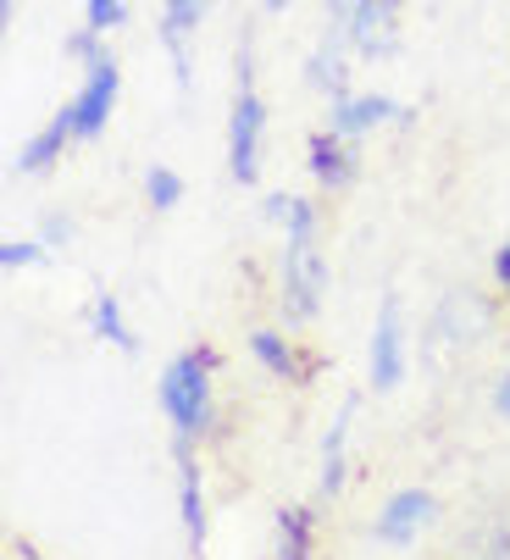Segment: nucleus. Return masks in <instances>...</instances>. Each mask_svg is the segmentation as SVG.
<instances>
[{
  "mask_svg": "<svg viewBox=\"0 0 510 560\" xmlns=\"http://www.w3.org/2000/svg\"><path fill=\"white\" fill-rule=\"evenodd\" d=\"M233 117H228V173L233 184H255L262 178V133H267V101L255 90V39L239 34V56H233Z\"/></svg>",
  "mask_w": 510,
  "mask_h": 560,
  "instance_id": "obj_1",
  "label": "nucleus"
},
{
  "mask_svg": "<svg viewBox=\"0 0 510 560\" xmlns=\"http://www.w3.org/2000/svg\"><path fill=\"white\" fill-rule=\"evenodd\" d=\"M211 366H217V350L200 345V350H184L161 372V411L173 417L184 444L211 428Z\"/></svg>",
  "mask_w": 510,
  "mask_h": 560,
  "instance_id": "obj_2",
  "label": "nucleus"
},
{
  "mask_svg": "<svg viewBox=\"0 0 510 560\" xmlns=\"http://www.w3.org/2000/svg\"><path fill=\"white\" fill-rule=\"evenodd\" d=\"M327 294V256L311 238H283V311L294 323H311Z\"/></svg>",
  "mask_w": 510,
  "mask_h": 560,
  "instance_id": "obj_3",
  "label": "nucleus"
},
{
  "mask_svg": "<svg viewBox=\"0 0 510 560\" xmlns=\"http://www.w3.org/2000/svg\"><path fill=\"white\" fill-rule=\"evenodd\" d=\"M117 90H123V72H117V56L106 50L95 67H83V90L61 106L78 139L106 133V122H112V112H117Z\"/></svg>",
  "mask_w": 510,
  "mask_h": 560,
  "instance_id": "obj_4",
  "label": "nucleus"
},
{
  "mask_svg": "<svg viewBox=\"0 0 510 560\" xmlns=\"http://www.w3.org/2000/svg\"><path fill=\"white\" fill-rule=\"evenodd\" d=\"M367 377H372L378 394L399 388V377H405V328H399V300L394 294H383V305H378L372 350H367Z\"/></svg>",
  "mask_w": 510,
  "mask_h": 560,
  "instance_id": "obj_5",
  "label": "nucleus"
},
{
  "mask_svg": "<svg viewBox=\"0 0 510 560\" xmlns=\"http://www.w3.org/2000/svg\"><path fill=\"white\" fill-rule=\"evenodd\" d=\"M399 7L405 0H356L350 18H345V39L361 50V56H389L399 45Z\"/></svg>",
  "mask_w": 510,
  "mask_h": 560,
  "instance_id": "obj_6",
  "label": "nucleus"
},
{
  "mask_svg": "<svg viewBox=\"0 0 510 560\" xmlns=\"http://www.w3.org/2000/svg\"><path fill=\"white\" fill-rule=\"evenodd\" d=\"M305 167H311V178H316L327 195H338V189H350V184L361 178V155L350 150L345 133L322 128V133H311V144H305Z\"/></svg>",
  "mask_w": 510,
  "mask_h": 560,
  "instance_id": "obj_7",
  "label": "nucleus"
},
{
  "mask_svg": "<svg viewBox=\"0 0 510 560\" xmlns=\"http://www.w3.org/2000/svg\"><path fill=\"white\" fill-rule=\"evenodd\" d=\"M217 0H161V45L173 56V84L189 90V34L206 23Z\"/></svg>",
  "mask_w": 510,
  "mask_h": 560,
  "instance_id": "obj_8",
  "label": "nucleus"
},
{
  "mask_svg": "<svg viewBox=\"0 0 510 560\" xmlns=\"http://www.w3.org/2000/svg\"><path fill=\"white\" fill-rule=\"evenodd\" d=\"M433 511H439V505H433L428 489H399V494L383 505V516H378L372 533H378L383 544H416V533L433 522Z\"/></svg>",
  "mask_w": 510,
  "mask_h": 560,
  "instance_id": "obj_9",
  "label": "nucleus"
},
{
  "mask_svg": "<svg viewBox=\"0 0 510 560\" xmlns=\"http://www.w3.org/2000/svg\"><path fill=\"white\" fill-rule=\"evenodd\" d=\"M389 117H399V106H394L389 95H345V101H333L327 128H333V133H345V139H361V133L383 128Z\"/></svg>",
  "mask_w": 510,
  "mask_h": 560,
  "instance_id": "obj_10",
  "label": "nucleus"
},
{
  "mask_svg": "<svg viewBox=\"0 0 510 560\" xmlns=\"http://www.w3.org/2000/svg\"><path fill=\"white\" fill-rule=\"evenodd\" d=\"M250 355L262 361L273 377H283V383H311V372H316V361H300V350H294V339H283V334H273V328H255L250 334Z\"/></svg>",
  "mask_w": 510,
  "mask_h": 560,
  "instance_id": "obj_11",
  "label": "nucleus"
},
{
  "mask_svg": "<svg viewBox=\"0 0 510 560\" xmlns=\"http://www.w3.org/2000/svg\"><path fill=\"white\" fill-rule=\"evenodd\" d=\"M178 511H184V533L195 560L206 555V494H200V466L189 460V444L178 439Z\"/></svg>",
  "mask_w": 510,
  "mask_h": 560,
  "instance_id": "obj_12",
  "label": "nucleus"
},
{
  "mask_svg": "<svg viewBox=\"0 0 510 560\" xmlns=\"http://www.w3.org/2000/svg\"><path fill=\"white\" fill-rule=\"evenodd\" d=\"M72 139H78V133H72L67 112H56V122H45V128H39V133H34L23 150H18V173H23V178H45V173L61 162V150H67Z\"/></svg>",
  "mask_w": 510,
  "mask_h": 560,
  "instance_id": "obj_13",
  "label": "nucleus"
},
{
  "mask_svg": "<svg viewBox=\"0 0 510 560\" xmlns=\"http://www.w3.org/2000/svg\"><path fill=\"white\" fill-rule=\"evenodd\" d=\"M90 328H95V339H106V345H117L123 355H134L139 350V339H134V328H128V316H123V300L117 294H95V305H90Z\"/></svg>",
  "mask_w": 510,
  "mask_h": 560,
  "instance_id": "obj_14",
  "label": "nucleus"
},
{
  "mask_svg": "<svg viewBox=\"0 0 510 560\" xmlns=\"http://www.w3.org/2000/svg\"><path fill=\"white\" fill-rule=\"evenodd\" d=\"M350 417H356V399L345 411H338V422L327 428V444H322V494H338V483H345V444H350Z\"/></svg>",
  "mask_w": 510,
  "mask_h": 560,
  "instance_id": "obj_15",
  "label": "nucleus"
},
{
  "mask_svg": "<svg viewBox=\"0 0 510 560\" xmlns=\"http://www.w3.org/2000/svg\"><path fill=\"white\" fill-rule=\"evenodd\" d=\"M305 84H311V90H322V95H333V101H345V95H350L345 56H338V50H316V56L305 61Z\"/></svg>",
  "mask_w": 510,
  "mask_h": 560,
  "instance_id": "obj_16",
  "label": "nucleus"
},
{
  "mask_svg": "<svg viewBox=\"0 0 510 560\" xmlns=\"http://www.w3.org/2000/svg\"><path fill=\"white\" fill-rule=\"evenodd\" d=\"M311 555V511H283L278 516V560H305Z\"/></svg>",
  "mask_w": 510,
  "mask_h": 560,
  "instance_id": "obj_17",
  "label": "nucleus"
},
{
  "mask_svg": "<svg viewBox=\"0 0 510 560\" xmlns=\"http://www.w3.org/2000/svg\"><path fill=\"white\" fill-rule=\"evenodd\" d=\"M144 200H150V211H178L184 206V178L173 167H150L144 173Z\"/></svg>",
  "mask_w": 510,
  "mask_h": 560,
  "instance_id": "obj_18",
  "label": "nucleus"
},
{
  "mask_svg": "<svg viewBox=\"0 0 510 560\" xmlns=\"http://www.w3.org/2000/svg\"><path fill=\"white\" fill-rule=\"evenodd\" d=\"M61 56H67V61H83V67H95V61L106 56V34H101V28H90V23H83L78 34H67Z\"/></svg>",
  "mask_w": 510,
  "mask_h": 560,
  "instance_id": "obj_19",
  "label": "nucleus"
},
{
  "mask_svg": "<svg viewBox=\"0 0 510 560\" xmlns=\"http://www.w3.org/2000/svg\"><path fill=\"white\" fill-rule=\"evenodd\" d=\"M83 23L101 28V34H112V28L128 23V7H123V0H83Z\"/></svg>",
  "mask_w": 510,
  "mask_h": 560,
  "instance_id": "obj_20",
  "label": "nucleus"
},
{
  "mask_svg": "<svg viewBox=\"0 0 510 560\" xmlns=\"http://www.w3.org/2000/svg\"><path fill=\"white\" fill-rule=\"evenodd\" d=\"M45 261V245H34V238H7L0 245V267L7 272H23V267H39Z\"/></svg>",
  "mask_w": 510,
  "mask_h": 560,
  "instance_id": "obj_21",
  "label": "nucleus"
},
{
  "mask_svg": "<svg viewBox=\"0 0 510 560\" xmlns=\"http://www.w3.org/2000/svg\"><path fill=\"white\" fill-rule=\"evenodd\" d=\"M72 238V222L67 217H45V245H67Z\"/></svg>",
  "mask_w": 510,
  "mask_h": 560,
  "instance_id": "obj_22",
  "label": "nucleus"
},
{
  "mask_svg": "<svg viewBox=\"0 0 510 560\" xmlns=\"http://www.w3.org/2000/svg\"><path fill=\"white\" fill-rule=\"evenodd\" d=\"M494 278H499V289H505V300H510V245H499V256H494Z\"/></svg>",
  "mask_w": 510,
  "mask_h": 560,
  "instance_id": "obj_23",
  "label": "nucleus"
},
{
  "mask_svg": "<svg viewBox=\"0 0 510 560\" xmlns=\"http://www.w3.org/2000/svg\"><path fill=\"white\" fill-rule=\"evenodd\" d=\"M494 406L510 417V372H505V377H499V388H494Z\"/></svg>",
  "mask_w": 510,
  "mask_h": 560,
  "instance_id": "obj_24",
  "label": "nucleus"
},
{
  "mask_svg": "<svg viewBox=\"0 0 510 560\" xmlns=\"http://www.w3.org/2000/svg\"><path fill=\"white\" fill-rule=\"evenodd\" d=\"M12 18H18V0H0V23L12 28Z\"/></svg>",
  "mask_w": 510,
  "mask_h": 560,
  "instance_id": "obj_25",
  "label": "nucleus"
},
{
  "mask_svg": "<svg viewBox=\"0 0 510 560\" xmlns=\"http://www.w3.org/2000/svg\"><path fill=\"white\" fill-rule=\"evenodd\" d=\"M267 7H273V12H283V7H289V0H267Z\"/></svg>",
  "mask_w": 510,
  "mask_h": 560,
  "instance_id": "obj_26",
  "label": "nucleus"
}]
</instances>
